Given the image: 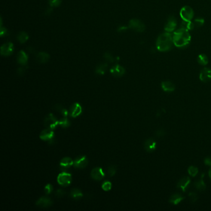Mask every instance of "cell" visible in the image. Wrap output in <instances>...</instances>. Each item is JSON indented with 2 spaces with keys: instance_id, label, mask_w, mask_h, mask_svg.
Wrapping results in <instances>:
<instances>
[{
  "instance_id": "25",
  "label": "cell",
  "mask_w": 211,
  "mask_h": 211,
  "mask_svg": "<svg viewBox=\"0 0 211 211\" xmlns=\"http://www.w3.org/2000/svg\"><path fill=\"white\" fill-rule=\"evenodd\" d=\"M70 196L74 199L78 200L82 198L83 194L80 189L78 188H74L70 192Z\"/></svg>"
},
{
  "instance_id": "21",
  "label": "cell",
  "mask_w": 211,
  "mask_h": 211,
  "mask_svg": "<svg viewBox=\"0 0 211 211\" xmlns=\"http://www.w3.org/2000/svg\"><path fill=\"white\" fill-rule=\"evenodd\" d=\"M50 57L46 52H40L36 55V60L39 63H45L48 61Z\"/></svg>"
},
{
  "instance_id": "41",
  "label": "cell",
  "mask_w": 211,
  "mask_h": 211,
  "mask_svg": "<svg viewBox=\"0 0 211 211\" xmlns=\"http://www.w3.org/2000/svg\"><path fill=\"white\" fill-rule=\"evenodd\" d=\"M55 195L56 196L58 197V198H63V196H65L66 195V192H64V191H63V189H58L56 192H55Z\"/></svg>"
},
{
  "instance_id": "44",
  "label": "cell",
  "mask_w": 211,
  "mask_h": 211,
  "mask_svg": "<svg viewBox=\"0 0 211 211\" xmlns=\"http://www.w3.org/2000/svg\"><path fill=\"white\" fill-rule=\"evenodd\" d=\"M204 164L211 167V158L206 157V159H204Z\"/></svg>"
},
{
  "instance_id": "17",
  "label": "cell",
  "mask_w": 211,
  "mask_h": 211,
  "mask_svg": "<svg viewBox=\"0 0 211 211\" xmlns=\"http://www.w3.org/2000/svg\"><path fill=\"white\" fill-rule=\"evenodd\" d=\"M28 59H29V57L24 51L21 50L20 51H19L18 54H17V63H18L19 64H21V66L27 65Z\"/></svg>"
},
{
  "instance_id": "46",
  "label": "cell",
  "mask_w": 211,
  "mask_h": 211,
  "mask_svg": "<svg viewBox=\"0 0 211 211\" xmlns=\"http://www.w3.org/2000/svg\"><path fill=\"white\" fill-rule=\"evenodd\" d=\"M209 178H210V180H211V168H210V169L209 171Z\"/></svg>"
},
{
  "instance_id": "11",
  "label": "cell",
  "mask_w": 211,
  "mask_h": 211,
  "mask_svg": "<svg viewBox=\"0 0 211 211\" xmlns=\"http://www.w3.org/2000/svg\"><path fill=\"white\" fill-rule=\"evenodd\" d=\"M82 112L81 105L79 103H74L70 108L69 115L73 118H76L79 116Z\"/></svg>"
},
{
  "instance_id": "13",
  "label": "cell",
  "mask_w": 211,
  "mask_h": 211,
  "mask_svg": "<svg viewBox=\"0 0 211 211\" xmlns=\"http://www.w3.org/2000/svg\"><path fill=\"white\" fill-rule=\"evenodd\" d=\"M52 204H53L52 200L50 198L48 197H45V196L41 197L36 202V206L42 208L50 207V206H51Z\"/></svg>"
},
{
  "instance_id": "27",
  "label": "cell",
  "mask_w": 211,
  "mask_h": 211,
  "mask_svg": "<svg viewBox=\"0 0 211 211\" xmlns=\"http://www.w3.org/2000/svg\"><path fill=\"white\" fill-rule=\"evenodd\" d=\"M195 24L192 21H183L181 26H180V28L188 30H191L195 29Z\"/></svg>"
},
{
  "instance_id": "30",
  "label": "cell",
  "mask_w": 211,
  "mask_h": 211,
  "mask_svg": "<svg viewBox=\"0 0 211 211\" xmlns=\"http://www.w3.org/2000/svg\"><path fill=\"white\" fill-rule=\"evenodd\" d=\"M59 125H60L62 128H66L71 125V123H70V121L67 117H63L59 120Z\"/></svg>"
},
{
  "instance_id": "15",
  "label": "cell",
  "mask_w": 211,
  "mask_h": 211,
  "mask_svg": "<svg viewBox=\"0 0 211 211\" xmlns=\"http://www.w3.org/2000/svg\"><path fill=\"white\" fill-rule=\"evenodd\" d=\"M55 137V133L53 130L47 128L43 130L40 134V138L43 140H50Z\"/></svg>"
},
{
  "instance_id": "29",
  "label": "cell",
  "mask_w": 211,
  "mask_h": 211,
  "mask_svg": "<svg viewBox=\"0 0 211 211\" xmlns=\"http://www.w3.org/2000/svg\"><path fill=\"white\" fill-rule=\"evenodd\" d=\"M197 60H198V62L199 63V64H200L202 66L207 65L208 64V62H209L208 57L205 54H200L198 57Z\"/></svg>"
},
{
  "instance_id": "26",
  "label": "cell",
  "mask_w": 211,
  "mask_h": 211,
  "mask_svg": "<svg viewBox=\"0 0 211 211\" xmlns=\"http://www.w3.org/2000/svg\"><path fill=\"white\" fill-rule=\"evenodd\" d=\"M29 38V35L26 32H24V31L20 32L17 36V40L19 41L20 43H22V44L26 43L28 40Z\"/></svg>"
},
{
  "instance_id": "2",
  "label": "cell",
  "mask_w": 211,
  "mask_h": 211,
  "mask_svg": "<svg viewBox=\"0 0 211 211\" xmlns=\"http://www.w3.org/2000/svg\"><path fill=\"white\" fill-rule=\"evenodd\" d=\"M173 43V36L171 33L165 32L158 37L156 42L157 49L162 52H165L172 48Z\"/></svg>"
},
{
  "instance_id": "40",
  "label": "cell",
  "mask_w": 211,
  "mask_h": 211,
  "mask_svg": "<svg viewBox=\"0 0 211 211\" xmlns=\"http://www.w3.org/2000/svg\"><path fill=\"white\" fill-rule=\"evenodd\" d=\"M165 134V131L163 130V129H161V130H157L155 133V135L157 137H163L164 136Z\"/></svg>"
},
{
  "instance_id": "4",
  "label": "cell",
  "mask_w": 211,
  "mask_h": 211,
  "mask_svg": "<svg viewBox=\"0 0 211 211\" xmlns=\"http://www.w3.org/2000/svg\"><path fill=\"white\" fill-rule=\"evenodd\" d=\"M57 181L59 185L62 186L66 187L71 184L72 182V176L69 173L63 171L58 175Z\"/></svg>"
},
{
  "instance_id": "10",
  "label": "cell",
  "mask_w": 211,
  "mask_h": 211,
  "mask_svg": "<svg viewBox=\"0 0 211 211\" xmlns=\"http://www.w3.org/2000/svg\"><path fill=\"white\" fill-rule=\"evenodd\" d=\"M110 73L116 78H120L121 76H123L125 74L126 70L125 69L119 65V64H116L110 69Z\"/></svg>"
},
{
  "instance_id": "14",
  "label": "cell",
  "mask_w": 211,
  "mask_h": 211,
  "mask_svg": "<svg viewBox=\"0 0 211 211\" xmlns=\"http://www.w3.org/2000/svg\"><path fill=\"white\" fill-rule=\"evenodd\" d=\"M199 79L204 82H207L211 79V69L208 67L203 68L199 74Z\"/></svg>"
},
{
  "instance_id": "19",
  "label": "cell",
  "mask_w": 211,
  "mask_h": 211,
  "mask_svg": "<svg viewBox=\"0 0 211 211\" xmlns=\"http://www.w3.org/2000/svg\"><path fill=\"white\" fill-rule=\"evenodd\" d=\"M74 164V161L69 157H64L60 162V165L63 171H65V170L71 167Z\"/></svg>"
},
{
  "instance_id": "3",
  "label": "cell",
  "mask_w": 211,
  "mask_h": 211,
  "mask_svg": "<svg viewBox=\"0 0 211 211\" xmlns=\"http://www.w3.org/2000/svg\"><path fill=\"white\" fill-rule=\"evenodd\" d=\"M180 15L183 21H191L194 17L195 12L192 8L189 6H185L181 9Z\"/></svg>"
},
{
  "instance_id": "33",
  "label": "cell",
  "mask_w": 211,
  "mask_h": 211,
  "mask_svg": "<svg viewBox=\"0 0 211 211\" xmlns=\"http://www.w3.org/2000/svg\"><path fill=\"white\" fill-rule=\"evenodd\" d=\"M116 170H117V168H116V167L115 165H110L108 167V169H107L108 175L110 176V177H112L116 173Z\"/></svg>"
},
{
  "instance_id": "28",
  "label": "cell",
  "mask_w": 211,
  "mask_h": 211,
  "mask_svg": "<svg viewBox=\"0 0 211 211\" xmlns=\"http://www.w3.org/2000/svg\"><path fill=\"white\" fill-rule=\"evenodd\" d=\"M54 109L57 112H60L63 115V117H67V116L69 115L68 111L66 109H64L61 105H59V104L55 105L54 106Z\"/></svg>"
},
{
  "instance_id": "31",
  "label": "cell",
  "mask_w": 211,
  "mask_h": 211,
  "mask_svg": "<svg viewBox=\"0 0 211 211\" xmlns=\"http://www.w3.org/2000/svg\"><path fill=\"white\" fill-rule=\"evenodd\" d=\"M188 171L190 176H191L192 177H195L198 173V169L196 167L190 166L188 169Z\"/></svg>"
},
{
  "instance_id": "37",
  "label": "cell",
  "mask_w": 211,
  "mask_h": 211,
  "mask_svg": "<svg viewBox=\"0 0 211 211\" xmlns=\"http://www.w3.org/2000/svg\"><path fill=\"white\" fill-rule=\"evenodd\" d=\"M27 68H28V66L27 65L22 66L21 67H19L18 69H17V74H18V75L19 76H22L25 73L26 69Z\"/></svg>"
},
{
  "instance_id": "12",
  "label": "cell",
  "mask_w": 211,
  "mask_h": 211,
  "mask_svg": "<svg viewBox=\"0 0 211 211\" xmlns=\"http://www.w3.org/2000/svg\"><path fill=\"white\" fill-rule=\"evenodd\" d=\"M91 176L94 180L96 181H100L105 177V173H103L101 168L96 167L92 170Z\"/></svg>"
},
{
  "instance_id": "1",
  "label": "cell",
  "mask_w": 211,
  "mask_h": 211,
  "mask_svg": "<svg viewBox=\"0 0 211 211\" xmlns=\"http://www.w3.org/2000/svg\"><path fill=\"white\" fill-rule=\"evenodd\" d=\"M191 37L189 30L180 28L173 32V40L174 45L178 48H185L191 42Z\"/></svg>"
},
{
  "instance_id": "34",
  "label": "cell",
  "mask_w": 211,
  "mask_h": 211,
  "mask_svg": "<svg viewBox=\"0 0 211 211\" xmlns=\"http://www.w3.org/2000/svg\"><path fill=\"white\" fill-rule=\"evenodd\" d=\"M103 58H105V60H106L107 62H109V63H113V62H115L114 57L112 56V55L109 52L105 53V54L103 55Z\"/></svg>"
},
{
  "instance_id": "5",
  "label": "cell",
  "mask_w": 211,
  "mask_h": 211,
  "mask_svg": "<svg viewBox=\"0 0 211 211\" xmlns=\"http://www.w3.org/2000/svg\"><path fill=\"white\" fill-rule=\"evenodd\" d=\"M59 125V120H58L54 114H48L44 119V125L47 128L54 130Z\"/></svg>"
},
{
  "instance_id": "43",
  "label": "cell",
  "mask_w": 211,
  "mask_h": 211,
  "mask_svg": "<svg viewBox=\"0 0 211 211\" xmlns=\"http://www.w3.org/2000/svg\"><path fill=\"white\" fill-rule=\"evenodd\" d=\"M128 29H129L128 26L126 27V26H119L117 30H118V32H123L126 31Z\"/></svg>"
},
{
  "instance_id": "45",
  "label": "cell",
  "mask_w": 211,
  "mask_h": 211,
  "mask_svg": "<svg viewBox=\"0 0 211 211\" xmlns=\"http://www.w3.org/2000/svg\"><path fill=\"white\" fill-rule=\"evenodd\" d=\"M52 11H53V8L50 6V8H48L46 10V11H45V14L47 15V16H49V15L51 14V13L52 12Z\"/></svg>"
},
{
  "instance_id": "38",
  "label": "cell",
  "mask_w": 211,
  "mask_h": 211,
  "mask_svg": "<svg viewBox=\"0 0 211 211\" xmlns=\"http://www.w3.org/2000/svg\"><path fill=\"white\" fill-rule=\"evenodd\" d=\"M45 192L46 193V195H50L52 192V191H54V187L50 184H48L45 186L44 188Z\"/></svg>"
},
{
  "instance_id": "32",
  "label": "cell",
  "mask_w": 211,
  "mask_h": 211,
  "mask_svg": "<svg viewBox=\"0 0 211 211\" xmlns=\"http://www.w3.org/2000/svg\"><path fill=\"white\" fill-rule=\"evenodd\" d=\"M62 0H48V4L50 7L57 8L61 5Z\"/></svg>"
},
{
  "instance_id": "22",
  "label": "cell",
  "mask_w": 211,
  "mask_h": 211,
  "mask_svg": "<svg viewBox=\"0 0 211 211\" xmlns=\"http://www.w3.org/2000/svg\"><path fill=\"white\" fill-rule=\"evenodd\" d=\"M184 199V197L178 193H175V194L171 196L169 199V202L174 205H177L182 201Z\"/></svg>"
},
{
  "instance_id": "8",
  "label": "cell",
  "mask_w": 211,
  "mask_h": 211,
  "mask_svg": "<svg viewBox=\"0 0 211 211\" xmlns=\"http://www.w3.org/2000/svg\"><path fill=\"white\" fill-rule=\"evenodd\" d=\"M14 49V45L11 42L6 43L1 47V55L3 57H9L13 54Z\"/></svg>"
},
{
  "instance_id": "35",
  "label": "cell",
  "mask_w": 211,
  "mask_h": 211,
  "mask_svg": "<svg viewBox=\"0 0 211 211\" xmlns=\"http://www.w3.org/2000/svg\"><path fill=\"white\" fill-rule=\"evenodd\" d=\"M193 22H194L195 27H201V26H202L204 25V19L203 18H202V17H197V18H196L194 20Z\"/></svg>"
},
{
  "instance_id": "20",
  "label": "cell",
  "mask_w": 211,
  "mask_h": 211,
  "mask_svg": "<svg viewBox=\"0 0 211 211\" xmlns=\"http://www.w3.org/2000/svg\"><path fill=\"white\" fill-rule=\"evenodd\" d=\"M162 89L165 92H173L175 89V84L169 81H163L161 84Z\"/></svg>"
},
{
  "instance_id": "42",
  "label": "cell",
  "mask_w": 211,
  "mask_h": 211,
  "mask_svg": "<svg viewBox=\"0 0 211 211\" xmlns=\"http://www.w3.org/2000/svg\"><path fill=\"white\" fill-rule=\"evenodd\" d=\"M8 33V30L5 27H3L2 26L0 29V35H1V37H3L4 36H6Z\"/></svg>"
},
{
  "instance_id": "36",
  "label": "cell",
  "mask_w": 211,
  "mask_h": 211,
  "mask_svg": "<svg viewBox=\"0 0 211 211\" xmlns=\"http://www.w3.org/2000/svg\"><path fill=\"white\" fill-rule=\"evenodd\" d=\"M112 183L110 182H109V181L105 182L104 183H103V184L102 185V189L104 191H110L111 189V188H112Z\"/></svg>"
},
{
  "instance_id": "39",
  "label": "cell",
  "mask_w": 211,
  "mask_h": 211,
  "mask_svg": "<svg viewBox=\"0 0 211 211\" xmlns=\"http://www.w3.org/2000/svg\"><path fill=\"white\" fill-rule=\"evenodd\" d=\"M189 199L191 202H195L198 199V195L196 192H191L189 194Z\"/></svg>"
},
{
  "instance_id": "6",
  "label": "cell",
  "mask_w": 211,
  "mask_h": 211,
  "mask_svg": "<svg viewBox=\"0 0 211 211\" xmlns=\"http://www.w3.org/2000/svg\"><path fill=\"white\" fill-rule=\"evenodd\" d=\"M128 27L137 32H143L146 29L145 24L141 21L137 19L130 20L128 24Z\"/></svg>"
},
{
  "instance_id": "16",
  "label": "cell",
  "mask_w": 211,
  "mask_h": 211,
  "mask_svg": "<svg viewBox=\"0 0 211 211\" xmlns=\"http://www.w3.org/2000/svg\"><path fill=\"white\" fill-rule=\"evenodd\" d=\"M144 149L148 152H152L156 149L157 143L152 138H149L146 139L144 142Z\"/></svg>"
},
{
  "instance_id": "7",
  "label": "cell",
  "mask_w": 211,
  "mask_h": 211,
  "mask_svg": "<svg viewBox=\"0 0 211 211\" xmlns=\"http://www.w3.org/2000/svg\"><path fill=\"white\" fill-rule=\"evenodd\" d=\"M177 26V19H176L174 16H170L168 19L165 25L164 29L166 32L171 33L175 31Z\"/></svg>"
},
{
  "instance_id": "24",
  "label": "cell",
  "mask_w": 211,
  "mask_h": 211,
  "mask_svg": "<svg viewBox=\"0 0 211 211\" xmlns=\"http://www.w3.org/2000/svg\"><path fill=\"white\" fill-rule=\"evenodd\" d=\"M204 177V173H202L200 179L195 183V188H196V189H198V190L204 191L206 188V185L203 180Z\"/></svg>"
},
{
  "instance_id": "23",
  "label": "cell",
  "mask_w": 211,
  "mask_h": 211,
  "mask_svg": "<svg viewBox=\"0 0 211 211\" xmlns=\"http://www.w3.org/2000/svg\"><path fill=\"white\" fill-rule=\"evenodd\" d=\"M108 69V64L105 63H100L98 64L95 69V73L99 75H103L105 73H106L107 70Z\"/></svg>"
},
{
  "instance_id": "9",
  "label": "cell",
  "mask_w": 211,
  "mask_h": 211,
  "mask_svg": "<svg viewBox=\"0 0 211 211\" xmlns=\"http://www.w3.org/2000/svg\"><path fill=\"white\" fill-rule=\"evenodd\" d=\"M88 164H89V161L85 156H79L74 161L73 165L76 168H84Z\"/></svg>"
},
{
  "instance_id": "18",
  "label": "cell",
  "mask_w": 211,
  "mask_h": 211,
  "mask_svg": "<svg viewBox=\"0 0 211 211\" xmlns=\"http://www.w3.org/2000/svg\"><path fill=\"white\" fill-rule=\"evenodd\" d=\"M191 183V180L189 177H185L182 178L179 180V182L177 183V188L182 189L183 192L186 191L188 188L189 187V185Z\"/></svg>"
}]
</instances>
